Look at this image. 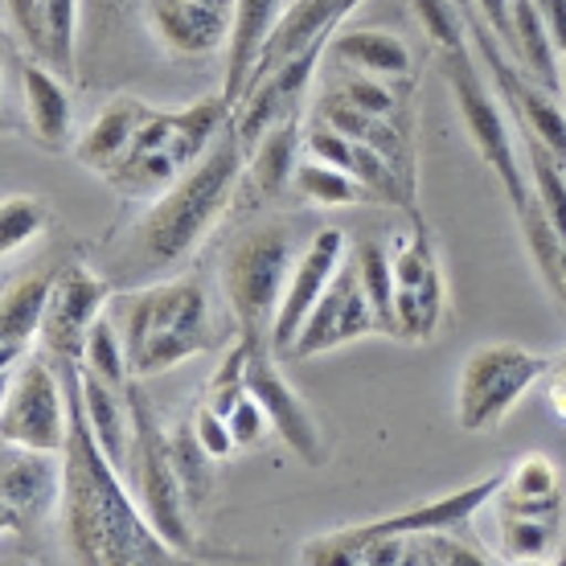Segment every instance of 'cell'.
Segmentation results:
<instances>
[{
	"label": "cell",
	"mask_w": 566,
	"mask_h": 566,
	"mask_svg": "<svg viewBox=\"0 0 566 566\" xmlns=\"http://www.w3.org/2000/svg\"><path fill=\"white\" fill-rule=\"evenodd\" d=\"M71 398V439L62 452V542L74 566H165L172 546L132 501L124 468L112 464L103 443L91 431L78 386V361H57Z\"/></svg>",
	"instance_id": "cell-1"
},
{
	"label": "cell",
	"mask_w": 566,
	"mask_h": 566,
	"mask_svg": "<svg viewBox=\"0 0 566 566\" xmlns=\"http://www.w3.org/2000/svg\"><path fill=\"white\" fill-rule=\"evenodd\" d=\"M242 177H247V148L230 124L181 181L140 210L124 242L115 247L112 283L144 287L181 275L210 242L213 230L230 218L234 201L242 198Z\"/></svg>",
	"instance_id": "cell-2"
},
{
	"label": "cell",
	"mask_w": 566,
	"mask_h": 566,
	"mask_svg": "<svg viewBox=\"0 0 566 566\" xmlns=\"http://www.w3.org/2000/svg\"><path fill=\"white\" fill-rule=\"evenodd\" d=\"M230 124H234V107L222 91L206 95V99L181 103V107H153L148 103L144 119L136 124V136L128 140L124 156L107 169L103 185H112L132 206H148L181 181Z\"/></svg>",
	"instance_id": "cell-3"
},
{
	"label": "cell",
	"mask_w": 566,
	"mask_h": 566,
	"mask_svg": "<svg viewBox=\"0 0 566 566\" xmlns=\"http://www.w3.org/2000/svg\"><path fill=\"white\" fill-rule=\"evenodd\" d=\"M124 345L132 378H156L185 366L213 345L210 296L193 275H172L144 287H132L124 308Z\"/></svg>",
	"instance_id": "cell-4"
},
{
	"label": "cell",
	"mask_w": 566,
	"mask_h": 566,
	"mask_svg": "<svg viewBox=\"0 0 566 566\" xmlns=\"http://www.w3.org/2000/svg\"><path fill=\"white\" fill-rule=\"evenodd\" d=\"M300 251L304 247H300L292 222H263L230 242L218 280H222V296L234 316V328L251 345V354H275L271 328H275V312L283 304L292 271H296Z\"/></svg>",
	"instance_id": "cell-5"
},
{
	"label": "cell",
	"mask_w": 566,
	"mask_h": 566,
	"mask_svg": "<svg viewBox=\"0 0 566 566\" xmlns=\"http://www.w3.org/2000/svg\"><path fill=\"white\" fill-rule=\"evenodd\" d=\"M436 66H439V74H443L448 91H452V103H455V112H460V124H464L468 140H472L476 156L489 165L496 185L505 189L513 218H517V222L530 218V210L538 206L534 177H530V160L522 156L525 153L522 140L513 136L510 119H505L501 103H496V91H493V83H489V74H484V66L476 62V54H472V42L436 54Z\"/></svg>",
	"instance_id": "cell-6"
},
{
	"label": "cell",
	"mask_w": 566,
	"mask_h": 566,
	"mask_svg": "<svg viewBox=\"0 0 566 566\" xmlns=\"http://www.w3.org/2000/svg\"><path fill=\"white\" fill-rule=\"evenodd\" d=\"M551 357L534 354L513 340L476 345L455 378V423L468 436H484L505 423L517 402L538 382H546Z\"/></svg>",
	"instance_id": "cell-7"
},
{
	"label": "cell",
	"mask_w": 566,
	"mask_h": 566,
	"mask_svg": "<svg viewBox=\"0 0 566 566\" xmlns=\"http://www.w3.org/2000/svg\"><path fill=\"white\" fill-rule=\"evenodd\" d=\"M128 402H132V427H136L128 472L136 476V496H140L144 517H148V525L177 554H193V525H189V513L193 510H189L185 489L177 481V468H172L169 431L156 419L153 402L144 398L140 378H132Z\"/></svg>",
	"instance_id": "cell-8"
},
{
	"label": "cell",
	"mask_w": 566,
	"mask_h": 566,
	"mask_svg": "<svg viewBox=\"0 0 566 566\" xmlns=\"http://www.w3.org/2000/svg\"><path fill=\"white\" fill-rule=\"evenodd\" d=\"M0 439L4 448L29 452H66L71 439V398L62 366L45 349H33L4 369V407H0Z\"/></svg>",
	"instance_id": "cell-9"
},
{
	"label": "cell",
	"mask_w": 566,
	"mask_h": 566,
	"mask_svg": "<svg viewBox=\"0 0 566 566\" xmlns=\"http://www.w3.org/2000/svg\"><path fill=\"white\" fill-rule=\"evenodd\" d=\"M411 227L390 242V268H395V325L398 340L423 345L439 333L448 312V283L439 268V251L431 227L419 210L407 213Z\"/></svg>",
	"instance_id": "cell-10"
},
{
	"label": "cell",
	"mask_w": 566,
	"mask_h": 566,
	"mask_svg": "<svg viewBox=\"0 0 566 566\" xmlns=\"http://www.w3.org/2000/svg\"><path fill=\"white\" fill-rule=\"evenodd\" d=\"M112 275L99 271L86 259H66L57 268L54 292L45 304L42 321V345L54 361H83L86 337L103 321V312L112 304Z\"/></svg>",
	"instance_id": "cell-11"
},
{
	"label": "cell",
	"mask_w": 566,
	"mask_h": 566,
	"mask_svg": "<svg viewBox=\"0 0 566 566\" xmlns=\"http://www.w3.org/2000/svg\"><path fill=\"white\" fill-rule=\"evenodd\" d=\"M349 251H354V242L337 227L316 230V234L304 242V251H300V259H296V271H292V280H287V292H283V304H280V312H275V328H271V349H275V357H292L300 333L308 325L312 308L321 304V296L328 292V283L337 280V271L345 268Z\"/></svg>",
	"instance_id": "cell-12"
},
{
	"label": "cell",
	"mask_w": 566,
	"mask_h": 566,
	"mask_svg": "<svg viewBox=\"0 0 566 566\" xmlns=\"http://www.w3.org/2000/svg\"><path fill=\"white\" fill-rule=\"evenodd\" d=\"M239 0H144L140 17L153 42L177 62H206L230 45Z\"/></svg>",
	"instance_id": "cell-13"
},
{
	"label": "cell",
	"mask_w": 566,
	"mask_h": 566,
	"mask_svg": "<svg viewBox=\"0 0 566 566\" xmlns=\"http://www.w3.org/2000/svg\"><path fill=\"white\" fill-rule=\"evenodd\" d=\"M382 333L378 325V312L369 304L366 287H361V275H357L354 251L345 259V268L337 271V280L328 283V292L321 296V304L312 308L308 325L300 333L296 349H292V361H312V357H325L340 345H354L361 337H374Z\"/></svg>",
	"instance_id": "cell-14"
},
{
	"label": "cell",
	"mask_w": 566,
	"mask_h": 566,
	"mask_svg": "<svg viewBox=\"0 0 566 566\" xmlns=\"http://www.w3.org/2000/svg\"><path fill=\"white\" fill-rule=\"evenodd\" d=\"M321 62H325V45H312L304 54L287 57L283 66L268 71L263 78H255L247 99L234 107V132H239L242 148L259 144L271 128H280L283 119L304 115V99L316 83Z\"/></svg>",
	"instance_id": "cell-15"
},
{
	"label": "cell",
	"mask_w": 566,
	"mask_h": 566,
	"mask_svg": "<svg viewBox=\"0 0 566 566\" xmlns=\"http://www.w3.org/2000/svg\"><path fill=\"white\" fill-rule=\"evenodd\" d=\"M62 510V455L4 448L0 455V522L9 534H25Z\"/></svg>",
	"instance_id": "cell-16"
},
{
	"label": "cell",
	"mask_w": 566,
	"mask_h": 566,
	"mask_svg": "<svg viewBox=\"0 0 566 566\" xmlns=\"http://www.w3.org/2000/svg\"><path fill=\"white\" fill-rule=\"evenodd\" d=\"M9 33L29 57L78 78V38H83V0H4Z\"/></svg>",
	"instance_id": "cell-17"
},
{
	"label": "cell",
	"mask_w": 566,
	"mask_h": 566,
	"mask_svg": "<svg viewBox=\"0 0 566 566\" xmlns=\"http://www.w3.org/2000/svg\"><path fill=\"white\" fill-rule=\"evenodd\" d=\"M275 361H280L275 354H263V357L251 354V361H247V390L259 398V407L268 415L271 431H275L304 464H325V455H328L325 431L316 423V415L308 411V402L287 386V378L280 374Z\"/></svg>",
	"instance_id": "cell-18"
},
{
	"label": "cell",
	"mask_w": 566,
	"mask_h": 566,
	"mask_svg": "<svg viewBox=\"0 0 566 566\" xmlns=\"http://www.w3.org/2000/svg\"><path fill=\"white\" fill-rule=\"evenodd\" d=\"M312 119H321L328 128H337L340 136H349V140L366 144L378 156H386L390 169L419 193V115L386 119V115L357 112V107H349V103H340L321 91L316 107H312Z\"/></svg>",
	"instance_id": "cell-19"
},
{
	"label": "cell",
	"mask_w": 566,
	"mask_h": 566,
	"mask_svg": "<svg viewBox=\"0 0 566 566\" xmlns=\"http://www.w3.org/2000/svg\"><path fill=\"white\" fill-rule=\"evenodd\" d=\"M17 86H21V112H25L29 140L42 144L45 153H71L74 140H78L71 78L25 54L17 62Z\"/></svg>",
	"instance_id": "cell-20"
},
{
	"label": "cell",
	"mask_w": 566,
	"mask_h": 566,
	"mask_svg": "<svg viewBox=\"0 0 566 566\" xmlns=\"http://www.w3.org/2000/svg\"><path fill=\"white\" fill-rule=\"evenodd\" d=\"M57 268L62 263L25 268L4 283V296H0V366L4 369H13L21 357L33 354V345H42V321Z\"/></svg>",
	"instance_id": "cell-21"
},
{
	"label": "cell",
	"mask_w": 566,
	"mask_h": 566,
	"mask_svg": "<svg viewBox=\"0 0 566 566\" xmlns=\"http://www.w3.org/2000/svg\"><path fill=\"white\" fill-rule=\"evenodd\" d=\"M328 74H361L382 83H419L411 45L390 29H340L325 45Z\"/></svg>",
	"instance_id": "cell-22"
},
{
	"label": "cell",
	"mask_w": 566,
	"mask_h": 566,
	"mask_svg": "<svg viewBox=\"0 0 566 566\" xmlns=\"http://www.w3.org/2000/svg\"><path fill=\"white\" fill-rule=\"evenodd\" d=\"M496 489H501V476H484V481L468 484L460 493L436 496V501L415 505L407 513H390V517H378V522L349 525V534L354 538H419V534H443V530L472 522L489 501H496Z\"/></svg>",
	"instance_id": "cell-23"
},
{
	"label": "cell",
	"mask_w": 566,
	"mask_h": 566,
	"mask_svg": "<svg viewBox=\"0 0 566 566\" xmlns=\"http://www.w3.org/2000/svg\"><path fill=\"white\" fill-rule=\"evenodd\" d=\"M292 0H239L234 9V29H230L227 45V74H222V95L230 107H239L247 99V91L255 83L259 62L268 54L271 38L280 29L283 13Z\"/></svg>",
	"instance_id": "cell-24"
},
{
	"label": "cell",
	"mask_w": 566,
	"mask_h": 566,
	"mask_svg": "<svg viewBox=\"0 0 566 566\" xmlns=\"http://www.w3.org/2000/svg\"><path fill=\"white\" fill-rule=\"evenodd\" d=\"M361 4H366V0H292L280 21V29H275V38H271L268 54H263V62H259L255 78H263L268 71L283 66L287 57L304 54V50H312V45H328Z\"/></svg>",
	"instance_id": "cell-25"
},
{
	"label": "cell",
	"mask_w": 566,
	"mask_h": 566,
	"mask_svg": "<svg viewBox=\"0 0 566 566\" xmlns=\"http://www.w3.org/2000/svg\"><path fill=\"white\" fill-rule=\"evenodd\" d=\"M563 510H566V489H563V472H558V464L542 452L517 455V464L501 476V489H496V513L538 517V522L563 525Z\"/></svg>",
	"instance_id": "cell-26"
},
{
	"label": "cell",
	"mask_w": 566,
	"mask_h": 566,
	"mask_svg": "<svg viewBox=\"0 0 566 566\" xmlns=\"http://www.w3.org/2000/svg\"><path fill=\"white\" fill-rule=\"evenodd\" d=\"M144 112H148V99H140V95H112L99 112L91 115V124L78 128L71 156L103 181L107 169L124 156L128 140L136 136V124L144 119Z\"/></svg>",
	"instance_id": "cell-27"
},
{
	"label": "cell",
	"mask_w": 566,
	"mask_h": 566,
	"mask_svg": "<svg viewBox=\"0 0 566 566\" xmlns=\"http://www.w3.org/2000/svg\"><path fill=\"white\" fill-rule=\"evenodd\" d=\"M304 132H308V119L304 115H292L283 119L280 128H271L259 144L247 148V177H242V193H280V189H292V177H296V165L304 156Z\"/></svg>",
	"instance_id": "cell-28"
},
{
	"label": "cell",
	"mask_w": 566,
	"mask_h": 566,
	"mask_svg": "<svg viewBox=\"0 0 566 566\" xmlns=\"http://www.w3.org/2000/svg\"><path fill=\"white\" fill-rule=\"evenodd\" d=\"M78 386H83V407H86V419H91L95 439L103 443V452L112 455V464L128 472L132 436H136V427H132L128 390H115V386L99 382V378H95V374H86L83 366H78Z\"/></svg>",
	"instance_id": "cell-29"
},
{
	"label": "cell",
	"mask_w": 566,
	"mask_h": 566,
	"mask_svg": "<svg viewBox=\"0 0 566 566\" xmlns=\"http://www.w3.org/2000/svg\"><path fill=\"white\" fill-rule=\"evenodd\" d=\"M292 189H296L300 201L321 206V210H345V206H357V201H374V193H369L349 169L328 165V160H316V156H308V153L300 156Z\"/></svg>",
	"instance_id": "cell-30"
},
{
	"label": "cell",
	"mask_w": 566,
	"mask_h": 566,
	"mask_svg": "<svg viewBox=\"0 0 566 566\" xmlns=\"http://www.w3.org/2000/svg\"><path fill=\"white\" fill-rule=\"evenodd\" d=\"M169 452H172V468H177V481H181V489H185V501H189V510H201V505L210 501L213 464H218V460L206 452V443H201L198 431H193V419H181V423H172Z\"/></svg>",
	"instance_id": "cell-31"
},
{
	"label": "cell",
	"mask_w": 566,
	"mask_h": 566,
	"mask_svg": "<svg viewBox=\"0 0 566 566\" xmlns=\"http://www.w3.org/2000/svg\"><path fill=\"white\" fill-rule=\"evenodd\" d=\"M354 263H357V275H361V287H366L369 304L378 312V325H382L386 337H395L398 325H395V268H390V247L382 242H357L354 247Z\"/></svg>",
	"instance_id": "cell-32"
},
{
	"label": "cell",
	"mask_w": 566,
	"mask_h": 566,
	"mask_svg": "<svg viewBox=\"0 0 566 566\" xmlns=\"http://www.w3.org/2000/svg\"><path fill=\"white\" fill-rule=\"evenodd\" d=\"M54 222V213L42 198H29V193H9L0 206V255L17 259L25 247L42 239Z\"/></svg>",
	"instance_id": "cell-33"
},
{
	"label": "cell",
	"mask_w": 566,
	"mask_h": 566,
	"mask_svg": "<svg viewBox=\"0 0 566 566\" xmlns=\"http://www.w3.org/2000/svg\"><path fill=\"white\" fill-rule=\"evenodd\" d=\"M78 366L86 374H95L99 382L115 386V390H128L132 386V361H128V345H124V333L103 316L99 325L91 328L83 349V361Z\"/></svg>",
	"instance_id": "cell-34"
},
{
	"label": "cell",
	"mask_w": 566,
	"mask_h": 566,
	"mask_svg": "<svg viewBox=\"0 0 566 566\" xmlns=\"http://www.w3.org/2000/svg\"><path fill=\"white\" fill-rule=\"evenodd\" d=\"M496 546L510 563L525 558H546L558 546V522H538V517H513L496 513Z\"/></svg>",
	"instance_id": "cell-35"
},
{
	"label": "cell",
	"mask_w": 566,
	"mask_h": 566,
	"mask_svg": "<svg viewBox=\"0 0 566 566\" xmlns=\"http://www.w3.org/2000/svg\"><path fill=\"white\" fill-rule=\"evenodd\" d=\"M411 9L427 45H431V54L468 45V17L460 0H411Z\"/></svg>",
	"instance_id": "cell-36"
},
{
	"label": "cell",
	"mask_w": 566,
	"mask_h": 566,
	"mask_svg": "<svg viewBox=\"0 0 566 566\" xmlns=\"http://www.w3.org/2000/svg\"><path fill=\"white\" fill-rule=\"evenodd\" d=\"M300 563L304 566H366L361 563V546H357L345 530L308 538L304 542V551H300Z\"/></svg>",
	"instance_id": "cell-37"
},
{
	"label": "cell",
	"mask_w": 566,
	"mask_h": 566,
	"mask_svg": "<svg viewBox=\"0 0 566 566\" xmlns=\"http://www.w3.org/2000/svg\"><path fill=\"white\" fill-rule=\"evenodd\" d=\"M189 419H193V431H198V439L206 443V452H210L213 460H227L230 452H239V443H234V431H230L227 415H218L210 402H201Z\"/></svg>",
	"instance_id": "cell-38"
},
{
	"label": "cell",
	"mask_w": 566,
	"mask_h": 566,
	"mask_svg": "<svg viewBox=\"0 0 566 566\" xmlns=\"http://www.w3.org/2000/svg\"><path fill=\"white\" fill-rule=\"evenodd\" d=\"M227 423H230V431H234V443H239V448H255L259 439L271 431L268 415H263V407H259V398L251 395V390L234 402V411L227 415Z\"/></svg>",
	"instance_id": "cell-39"
},
{
	"label": "cell",
	"mask_w": 566,
	"mask_h": 566,
	"mask_svg": "<svg viewBox=\"0 0 566 566\" xmlns=\"http://www.w3.org/2000/svg\"><path fill=\"white\" fill-rule=\"evenodd\" d=\"M546 402L558 419H566V349L558 357H551V369H546Z\"/></svg>",
	"instance_id": "cell-40"
},
{
	"label": "cell",
	"mask_w": 566,
	"mask_h": 566,
	"mask_svg": "<svg viewBox=\"0 0 566 566\" xmlns=\"http://www.w3.org/2000/svg\"><path fill=\"white\" fill-rule=\"evenodd\" d=\"M398 566H443V563H439V554L431 551V542L419 534V538L407 542V554H402V563Z\"/></svg>",
	"instance_id": "cell-41"
},
{
	"label": "cell",
	"mask_w": 566,
	"mask_h": 566,
	"mask_svg": "<svg viewBox=\"0 0 566 566\" xmlns=\"http://www.w3.org/2000/svg\"><path fill=\"white\" fill-rule=\"evenodd\" d=\"M128 4H136V0H95V13H99L103 25H115L119 17L128 13ZM144 4V0H140Z\"/></svg>",
	"instance_id": "cell-42"
},
{
	"label": "cell",
	"mask_w": 566,
	"mask_h": 566,
	"mask_svg": "<svg viewBox=\"0 0 566 566\" xmlns=\"http://www.w3.org/2000/svg\"><path fill=\"white\" fill-rule=\"evenodd\" d=\"M513 566H554L551 558H525V563H513Z\"/></svg>",
	"instance_id": "cell-43"
},
{
	"label": "cell",
	"mask_w": 566,
	"mask_h": 566,
	"mask_svg": "<svg viewBox=\"0 0 566 566\" xmlns=\"http://www.w3.org/2000/svg\"><path fill=\"white\" fill-rule=\"evenodd\" d=\"M4 566H33V563H25V558H4Z\"/></svg>",
	"instance_id": "cell-44"
}]
</instances>
